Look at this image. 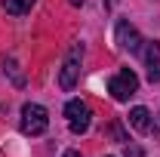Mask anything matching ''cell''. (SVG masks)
Wrapping results in <instances>:
<instances>
[{"label":"cell","instance_id":"cell-1","mask_svg":"<svg viewBox=\"0 0 160 157\" xmlns=\"http://www.w3.org/2000/svg\"><path fill=\"white\" fill-rule=\"evenodd\" d=\"M46 126H49L46 108L28 102V105L22 108V133H25V136H40V133H46Z\"/></svg>","mask_w":160,"mask_h":157},{"label":"cell","instance_id":"cell-2","mask_svg":"<svg viewBox=\"0 0 160 157\" xmlns=\"http://www.w3.org/2000/svg\"><path fill=\"white\" fill-rule=\"evenodd\" d=\"M108 93L117 99V102H126L129 96L139 93V77H136L129 68H123V71H117L114 77L108 80Z\"/></svg>","mask_w":160,"mask_h":157},{"label":"cell","instance_id":"cell-3","mask_svg":"<svg viewBox=\"0 0 160 157\" xmlns=\"http://www.w3.org/2000/svg\"><path fill=\"white\" fill-rule=\"evenodd\" d=\"M65 117H68V123H71V133H74V136H83V133L89 129V117H92V111H89L86 102L71 99V102L65 105Z\"/></svg>","mask_w":160,"mask_h":157},{"label":"cell","instance_id":"cell-4","mask_svg":"<svg viewBox=\"0 0 160 157\" xmlns=\"http://www.w3.org/2000/svg\"><path fill=\"white\" fill-rule=\"evenodd\" d=\"M80 62H83V46H71L68 56H65V65H62V74H59L62 89H74L77 74H80Z\"/></svg>","mask_w":160,"mask_h":157},{"label":"cell","instance_id":"cell-5","mask_svg":"<svg viewBox=\"0 0 160 157\" xmlns=\"http://www.w3.org/2000/svg\"><path fill=\"white\" fill-rule=\"evenodd\" d=\"M117 43L129 53H139L142 49V34L129 25V22H117Z\"/></svg>","mask_w":160,"mask_h":157},{"label":"cell","instance_id":"cell-6","mask_svg":"<svg viewBox=\"0 0 160 157\" xmlns=\"http://www.w3.org/2000/svg\"><path fill=\"white\" fill-rule=\"evenodd\" d=\"M145 65H148V80L160 83V46L157 43H148L145 49Z\"/></svg>","mask_w":160,"mask_h":157},{"label":"cell","instance_id":"cell-7","mask_svg":"<svg viewBox=\"0 0 160 157\" xmlns=\"http://www.w3.org/2000/svg\"><path fill=\"white\" fill-rule=\"evenodd\" d=\"M129 126L132 129H139V133H151V111L148 108H132L129 111Z\"/></svg>","mask_w":160,"mask_h":157},{"label":"cell","instance_id":"cell-8","mask_svg":"<svg viewBox=\"0 0 160 157\" xmlns=\"http://www.w3.org/2000/svg\"><path fill=\"white\" fill-rule=\"evenodd\" d=\"M31 6H34V0H3V9L9 16H25Z\"/></svg>","mask_w":160,"mask_h":157},{"label":"cell","instance_id":"cell-9","mask_svg":"<svg viewBox=\"0 0 160 157\" xmlns=\"http://www.w3.org/2000/svg\"><path fill=\"white\" fill-rule=\"evenodd\" d=\"M126 157H142V151L139 148H126Z\"/></svg>","mask_w":160,"mask_h":157},{"label":"cell","instance_id":"cell-10","mask_svg":"<svg viewBox=\"0 0 160 157\" xmlns=\"http://www.w3.org/2000/svg\"><path fill=\"white\" fill-rule=\"evenodd\" d=\"M65 157H80V151H65Z\"/></svg>","mask_w":160,"mask_h":157},{"label":"cell","instance_id":"cell-11","mask_svg":"<svg viewBox=\"0 0 160 157\" xmlns=\"http://www.w3.org/2000/svg\"><path fill=\"white\" fill-rule=\"evenodd\" d=\"M105 6H108V9H111V6H117V0H105Z\"/></svg>","mask_w":160,"mask_h":157},{"label":"cell","instance_id":"cell-12","mask_svg":"<svg viewBox=\"0 0 160 157\" xmlns=\"http://www.w3.org/2000/svg\"><path fill=\"white\" fill-rule=\"evenodd\" d=\"M68 3H71V6H83V0H68Z\"/></svg>","mask_w":160,"mask_h":157}]
</instances>
